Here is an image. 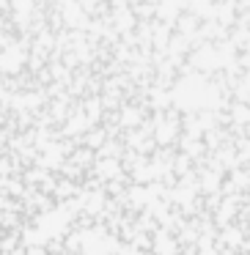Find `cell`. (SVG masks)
<instances>
[{
	"mask_svg": "<svg viewBox=\"0 0 250 255\" xmlns=\"http://www.w3.org/2000/svg\"><path fill=\"white\" fill-rule=\"evenodd\" d=\"M8 255H55V253H47V250H19V253H8Z\"/></svg>",
	"mask_w": 250,
	"mask_h": 255,
	"instance_id": "obj_1",
	"label": "cell"
}]
</instances>
